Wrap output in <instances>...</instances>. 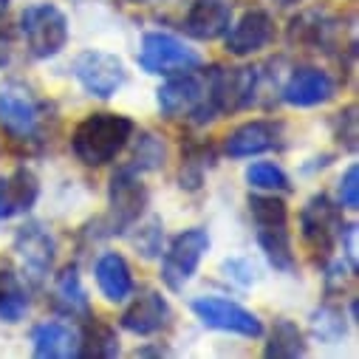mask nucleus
Listing matches in <instances>:
<instances>
[{
    "mask_svg": "<svg viewBox=\"0 0 359 359\" xmlns=\"http://www.w3.org/2000/svg\"><path fill=\"white\" fill-rule=\"evenodd\" d=\"M356 306H359L356 297H351V320H353V323H356Z\"/></svg>",
    "mask_w": 359,
    "mask_h": 359,
    "instance_id": "obj_39",
    "label": "nucleus"
},
{
    "mask_svg": "<svg viewBox=\"0 0 359 359\" xmlns=\"http://www.w3.org/2000/svg\"><path fill=\"white\" fill-rule=\"evenodd\" d=\"M337 243L342 246V260L356 272V266H359V255H356V224H342Z\"/></svg>",
    "mask_w": 359,
    "mask_h": 359,
    "instance_id": "obj_34",
    "label": "nucleus"
},
{
    "mask_svg": "<svg viewBox=\"0 0 359 359\" xmlns=\"http://www.w3.org/2000/svg\"><path fill=\"white\" fill-rule=\"evenodd\" d=\"M249 215L255 221V226H278V224H289V207L283 198H278V193H252L249 201Z\"/></svg>",
    "mask_w": 359,
    "mask_h": 359,
    "instance_id": "obj_28",
    "label": "nucleus"
},
{
    "mask_svg": "<svg viewBox=\"0 0 359 359\" xmlns=\"http://www.w3.org/2000/svg\"><path fill=\"white\" fill-rule=\"evenodd\" d=\"M85 325L79 328V351L76 356H88V359H114L119 356V334L114 325H108L105 320L88 314L82 317Z\"/></svg>",
    "mask_w": 359,
    "mask_h": 359,
    "instance_id": "obj_22",
    "label": "nucleus"
},
{
    "mask_svg": "<svg viewBox=\"0 0 359 359\" xmlns=\"http://www.w3.org/2000/svg\"><path fill=\"white\" fill-rule=\"evenodd\" d=\"M309 353V342H306V334L300 331L297 323L292 320H275L272 331H269V342L263 348V356H278V359H297V356H306Z\"/></svg>",
    "mask_w": 359,
    "mask_h": 359,
    "instance_id": "obj_25",
    "label": "nucleus"
},
{
    "mask_svg": "<svg viewBox=\"0 0 359 359\" xmlns=\"http://www.w3.org/2000/svg\"><path fill=\"white\" fill-rule=\"evenodd\" d=\"M74 76L82 85L85 94H91L97 100H111L116 97V91L128 79V68L122 62V57L111 54V51H82L74 60Z\"/></svg>",
    "mask_w": 359,
    "mask_h": 359,
    "instance_id": "obj_10",
    "label": "nucleus"
},
{
    "mask_svg": "<svg viewBox=\"0 0 359 359\" xmlns=\"http://www.w3.org/2000/svg\"><path fill=\"white\" fill-rule=\"evenodd\" d=\"M172 320V309L167 303V297L156 289L142 292L119 317V325L136 337H153L158 331H164Z\"/></svg>",
    "mask_w": 359,
    "mask_h": 359,
    "instance_id": "obj_16",
    "label": "nucleus"
},
{
    "mask_svg": "<svg viewBox=\"0 0 359 359\" xmlns=\"http://www.w3.org/2000/svg\"><path fill=\"white\" fill-rule=\"evenodd\" d=\"M334 97L337 79L320 65H300L280 85V100L292 108H320Z\"/></svg>",
    "mask_w": 359,
    "mask_h": 359,
    "instance_id": "obj_13",
    "label": "nucleus"
},
{
    "mask_svg": "<svg viewBox=\"0 0 359 359\" xmlns=\"http://www.w3.org/2000/svg\"><path fill=\"white\" fill-rule=\"evenodd\" d=\"M40 198V178L32 167H15L0 175V221L26 215Z\"/></svg>",
    "mask_w": 359,
    "mask_h": 359,
    "instance_id": "obj_17",
    "label": "nucleus"
},
{
    "mask_svg": "<svg viewBox=\"0 0 359 359\" xmlns=\"http://www.w3.org/2000/svg\"><path fill=\"white\" fill-rule=\"evenodd\" d=\"M243 182L257 193H292V178L275 161H255L246 167Z\"/></svg>",
    "mask_w": 359,
    "mask_h": 359,
    "instance_id": "obj_26",
    "label": "nucleus"
},
{
    "mask_svg": "<svg viewBox=\"0 0 359 359\" xmlns=\"http://www.w3.org/2000/svg\"><path fill=\"white\" fill-rule=\"evenodd\" d=\"M9 4H12V0H0V18H4V15L9 12Z\"/></svg>",
    "mask_w": 359,
    "mask_h": 359,
    "instance_id": "obj_37",
    "label": "nucleus"
},
{
    "mask_svg": "<svg viewBox=\"0 0 359 359\" xmlns=\"http://www.w3.org/2000/svg\"><path fill=\"white\" fill-rule=\"evenodd\" d=\"M48 105L34 94V88L20 79L0 85V128L18 142H34L43 133Z\"/></svg>",
    "mask_w": 359,
    "mask_h": 359,
    "instance_id": "obj_2",
    "label": "nucleus"
},
{
    "mask_svg": "<svg viewBox=\"0 0 359 359\" xmlns=\"http://www.w3.org/2000/svg\"><path fill=\"white\" fill-rule=\"evenodd\" d=\"M170 351L167 348H139L136 356H167Z\"/></svg>",
    "mask_w": 359,
    "mask_h": 359,
    "instance_id": "obj_36",
    "label": "nucleus"
},
{
    "mask_svg": "<svg viewBox=\"0 0 359 359\" xmlns=\"http://www.w3.org/2000/svg\"><path fill=\"white\" fill-rule=\"evenodd\" d=\"M79 351V331L60 323L46 320L32 331V353L37 359H71Z\"/></svg>",
    "mask_w": 359,
    "mask_h": 359,
    "instance_id": "obj_19",
    "label": "nucleus"
},
{
    "mask_svg": "<svg viewBox=\"0 0 359 359\" xmlns=\"http://www.w3.org/2000/svg\"><path fill=\"white\" fill-rule=\"evenodd\" d=\"M136 125L122 114H91L85 116L71 133V150L76 161L85 167H105L111 164L133 139Z\"/></svg>",
    "mask_w": 359,
    "mask_h": 359,
    "instance_id": "obj_1",
    "label": "nucleus"
},
{
    "mask_svg": "<svg viewBox=\"0 0 359 359\" xmlns=\"http://www.w3.org/2000/svg\"><path fill=\"white\" fill-rule=\"evenodd\" d=\"M136 60L139 68L153 76H172V74L196 71L201 65V54L170 32H147L142 37Z\"/></svg>",
    "mask_w": 359,
    "mask_h": 359,
    "instance_id": "obj_6",
    "label": "nucleus"
},
{
    "mask_svg": "<svg viewBox=\"0 0 359 359\" xmlns=\"http://www.w3.org/2000/svg\"><path fill=\"white\" fill-rule=\"evenodd\" d=\"M342 26L325 9H306L289 23V43L314 48V51H334L339 43Z\"/></svg>",
    "mask_w": 359,
    "mask_h": 359,
    "instance_id": "obj_15",
    "label": "nucleus"
},
{
    "mask_svg": "<svg viewBox=\"0 0 359 359\" xmlns=\"http://www.w3.org/2000/svg\"><path fill=\"white\" fill-rule=\"evenodd\" d=\"M311 331H314V337H317L320 342H325V345L342 342V337H345V331H348L342 309H337V306H331V303H323V306L311 314Z\"/></svg>",
    "mask_w": 359,
    "mask_h": 359,
    "instance_id": "obj_29",
    "label": "nucleus"
},
{
    "mask_svg": "<svg viewBox=\"0 0 359 359\" xmlns=\"http://www.w3.org/2000/svg\"><path fill=\"white\" fill-rule=\"evenodd\" d=\"M20 34H23L26 48L34 60H51L68 46L71 26H68V18L60 6L32 4L20 15Z\"/></svg>",
    "mask_w": 359,
    "mask_h": 359,
    "instance_id": "obj_4",
    "label": "nucleus"
},
{
    "mask_svg": "<svg viewBox=\"0 0 359 359\" xmlns=\"http://www.w3.org/2000/svg\"><path fill=\"white\" fill-rule=\"evenodd\" d=\"M94 278L100 286V294L108 303H125L133 294V272L125 255L119 252H102L97 266H94Z\"/></svg>",
    "mask_w": 359,
    "mask_h": 359,
    "instance_id": "obj_20",
    "label": "nucleus"
},
{
    "mask_svg": "<svg viewBox=\"0 0 359 359\" xmlns=\"http://www.w3.org/2000/svg\"><path fill=\"white\" fill-rule=\"evenodd\" d=\"M257 246L266 255L269 266L275 272L292 275L297 269V257H294V243H292V232L289 224H278V226H257Z\"/></svg>",
    "mask_w": 359,
    "mask_h": 359,
    "instance_id": "obj_23",
    "label": "nucleus"
},
{
    "mask_svg": "<svg viewBox=\"0 0 359 359\" xmlns=\"http://www.w3.org/2000/svg\"><path fill=\"white\" fill-rule=\"evenodd\" d=\"M51 300H54L57 311L65 314V317H88V314H91V300H88V292L82 286L76 263L62 266L60 275H54Z\"/></svg>",
    "mask_w": 359,
    "mask_h": 359,
    "instance_id": "obj_21",
    "label": "nucleus"
},
{
    "mask_svg": "<svg viewBox=\"0 0 359 359\" xmlns=\"http://www.w3.org/2000/svg\"><path fill=\"white\" fill-rule=\"evenodd\" d=\"M342 207L337 201H331L325 193H317L311 196L303 210H300V235H303V243L309 246V252L317 257V260H328L334 246H337V238H339V229L345 224L342 218Z\"/></svg>",
    "mask_w": 359,
    "mask_h": 359,
    "instance_id": "obj_7",
    "label": "nucleus"
},
{
    "mask_svg": "<svg viewBox=\"0 0 359 359\" xmlns=\"http://www.w3.org/2000/svg\"><path fill=\"white\" fill-rule=\"evenodd\" d=\"M204 100H207V76L204 71H184V74H172L158 91H156V102L161 116L167 119H190L193 125H198V116L204 111Z\"/></svg>",
    "mask_w": 359,
    "mask_h": 359,
    "instance_id": "obj_8",
    "label": "nucleus"
},
{
    "mask_svg": "<svg viewBox=\"0 0 359 359\" xmlns=\"http://www.w3.org/2000/svg\"><path fill=\"white\" fill-rule=\"evenodd\" d=\"M210 246H212V241H210V232L204 226H193V229L178 232L161 257V283L170 292H182L196 278Z\"/></svg>",
    "mask_w": 359,
    "mask_h": 359,
    "instance_id": "obj_5",
    "label": "nucleus"
},
{
    "mask_svg": "<svg viewBox=\"0 0 359 359\" xmlns=\"http://www.w3.org/2000/svg\"><path fill=\"white\" fill-rule=\"evenodd\" d=\"M278 37L275 18L266 9H249L238 20L229 23L224 32V48L232 57H252L263 48H269Z\"/></svg>",
    "mask_w": 359,
    "mask_h": 359,
    "instance_id": "obj_12",
    "label": "nucleus"
},
{
    "mask_svg": "<svg viewBox=\"0 0 359 359\" xmlns=\"http://www.w3.org/2000/svg\"><path fill=\"white\" fill-rule=\"evenodd\" d=\"M229 23H232V4L229 0H193L184 20H182V29L193 40L212 43V40L224 37Z\"/></svg>",
    "mask_w": 359,
    "mask_h": 359,
    "instance_id": "obj_18",
    "label": "nucleus"
},
{
    "mask_svg": "<svg viewBox=\"0 0 359 359\" xmlns=\"http://www.w3.org/2000/svg\"><path fill=\"white\" fill-rule=\"evenodd\" d=\"M12 60V34L0 29V68H6Z\"/></svg>",
    "mask_w": 359,
    "mask_h": 359,
    "instance_id": "obj_35",
    "label": "nucleus"
},
{
    "mask_svg": "<svg viewBox=\"0 0 359 359\" xmlns=\"http://www.w3.org/2000/svg\"><path fill=\"white\" fill-rule=\"evenodd\" d=\"M337 204L348 212H356L359 210V167L356 164H348L345 172L339 175L337 182Z\"/></svg>",
    "mask_w": 359,
    "mask_h": 359,
    "instance_id": "obj_33",
    "label": "nucleus"
},
{
    "mask_svg": "<svg viewBox=\"0 0 359 359\" xmlns=\"http://www.w3.org/2000/svg\"><path fill=\"white\" fill-rule=\"evenodd\" d=\"M278 4H283V6H292V4H300V0H278Z\"/></svg>",
    "mask_w": 359,
    "mask_h": 359,
    "instance_id": "obj_40",
    "label": "nucleus"
},
{
    "mask_svg": "<svg viewBox=\"0 0 359 359\" xmlns=\"http://www.w3.org/2000/svg\"><path fill=\"white\" fill-rule=\"evenodd\" d=\"M133 229H136V235L130 238L133 241V246L139 249V255L142 257H158L161 255V243H164V224H161V218L158 215H150L144 224H133Z\"/></svg>",
    "mask_w": 359,
    "mask_h": 359,
    "instance_id": "obj_32",
    "label": "nucleus"
},
{
    "mask_svg": "<svg viewBox=\"0 0 359 359\" xmlns=\"http://www.w3.org/2000/svg\"><path fill=\"white\" fill-rule=\"evenodd\" d=\"M15 252L20 257L26 280L32 286H43L46 278L51 275L54 257H57V241H54L51 229L40 221H29L15 235Z\"/></svg>",
    "mask_w": 359,
    "mask_h": 359,
    "instance_id": "obj_11",
    "label": "nucleus"
},
{
    "mask_svg": "<svg viewBox=\"0 0 359 359\" xmlns=\"http://www.w3.org/2000/svg\"><path fill=\"white\" fill-rule=\"evenodd\" d=\"M283 139V125L275 119H252L238 125L235 130H229V136L224 139V153L229 158H252L260 153H269L280 147Z\"/></svg>",
    "mask_w": 359,
    "mask_h": 359,
    "instance_id": "obj_14",
    "label": "nucleus"
},
{
    "mask_svg": "<svg viewBox=\"0 0 359 359\" xmlns=\"http://www.w3.org/2000/svg\"><path fill=\"white\" fill-rule=\"evenodd\" d=\"M190 309L201 320V325H207L212 331H226V334H238L246 339H260L266 334L260 317L235 300L210 294V297H196L190 303Z\"/></svg>",
    "mask_w": 359,
    "mask_h": 359,
    "instance_id": "obj_9",
    "label": "nucleus"
},
{
    "mask_svg": "<svg viewBox=\"0 0 359 359\" xmlns=\"http://www.w3.org/2000/svg\"><path fill=\"white\" fill-rule=\"evenodd\" d=\"M133 6H150V4H158V0H130Z\"/></svg>",
    "mask_w": 359,
    "mask_h": 359,
    "instance_id": "obj_38",
    "label": "nucleus"
},
{
    "mask_svg": "<svg viewBox=\"0 0 359 359\" xmlns=\"http://www.w3.org/2000/svg\"><path fill=\"white\" fill-rule=\"evenodd\" d=\"M29 289L9 266H0V323H20L29 314Z\"/></svg>",
    "mask_w": 359,
    "mask_h": 359,
    "instance_id": "obj_24",
    "label": "nucleus"
},
{
    "mask_svg": "<svg viewBox=\"0 0 359 359\" xmlns=\"http://www.w3.org/2000/svg\"><path fill=\"white\" fill-rule=\"evenodd\" d=\"M164 158H167L164 139L156 136V133H142L130 167H133L136 172H144V170H161V167H164Z\"/></svg>",
    "mask_w": 359,
    "mask_h": 359,
    "instance_id": "obj_30",
    "label": "nucleus"
},
{
    "mask_svg": "<svg viewBox=\"0 0 359 359\" xmlns=\"http://www.w3.org/2000/svg\"><path fill=\"white\" fill-rule=\"evenodd\" d=\"M359 108H356V102H351V105H345L334 119H331V130H334V139H337V144L342 147V150H348V153H356V147H359Z\"/></svg>",
    "mask_w": 359,
    "mask_h": 359,
    "instance_id": "obj_31",
    "label": "nucleus"
},
{
    "mask_svg": "<svg viewBox=\"0 0 359 359\" xmlns=\"http://www.w3.org/2000/svg\"><path fill=\"white\" fill-rule=\"evenodd\" d=\"M147 204H150V193L139 178V172L133 167H119L108 184V215L102 218V226H105L102 235L111 238L133 229V224L142 221Z\"/></svg>",
    "mask_w": 359,
    "mask_h": 359,
    "instance_id": "obj_3",
    "label": "nucleus"
},
{
    "mask_svg": "<svg viewBox=\"0 0 359 359\" xmlns=\"http://www.w3.org/2000/svg\"><path fill=\"white\" fill-rule=\"evenodd\" d=\"M212 161H215V153H212L210 144H190L184 150V158H182V172H178L182 187L198 190L204 184V175L212 167Z\"/></svg>",
    "mask_w": 359,
    "mask_h": 359,
    "instance_id": "obj_27",
    "label": "nucleus"
}]
</instances>
